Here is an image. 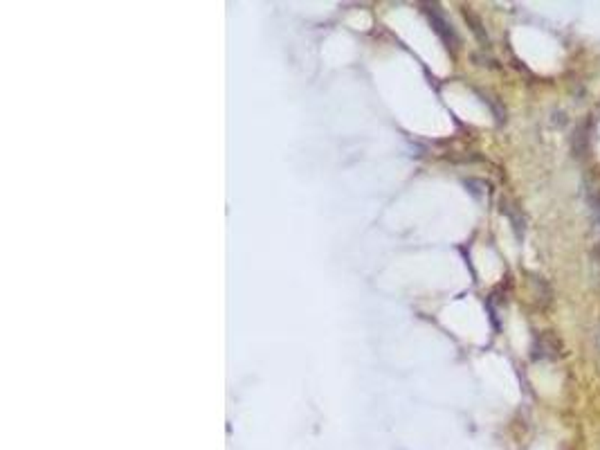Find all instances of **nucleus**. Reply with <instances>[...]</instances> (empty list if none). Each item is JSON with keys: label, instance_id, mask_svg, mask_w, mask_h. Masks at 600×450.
Listing matches in <instances>:
<instances>
[{"label": "nucleus", "instance_id": "f257e3e1", "mask_svg": "<svg viewBox=\"0 0 600 450\" xmlns=\"http://www.w3.org/2000/svg\"><path fill=\"white\" fill-rule=\"evenodd\" d=\"M596 223H598V230H600V199L596 203Z\"/></svg>", "mask_w": 600, "mask_h": 450}]
</instances>
